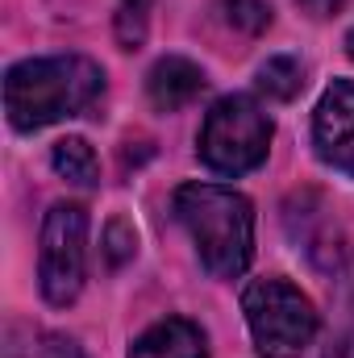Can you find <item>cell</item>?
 Listing matches in <instances>:
<instances>
[{
	"mask_svg": "<svg viewBox=\"0 0 354 358\" xmlns=\"http://www.w3.org/2000/svg\"><path fill=\"white\" fill-rule=\"evenodd\" d=\"M104 255H108V267H125L134 255H138V234L125 217H113L108 229H104Z\"/></svg>",
	"mask_w": 354,
	"mask_h": 358,
	"instance_id": "5bb4252c",
	"label": "cell"
},
{
	"mask_svg": "<svg viewBox=\"0 0 354 358\" xmlns=\"http://www.w3.org/2000/svg\"><path fill=\"white\" fill-rule=\"evenodd\" d=\"M200 263L217 279H238L255 255V208L242 192L221 183H183L171 196Z\"/></svg>",
	"mask_w": 354,
	"mask_h": 358,
	"instance_id": "7a4b0ae2",
	"label": "cell"
},
{
	"mask_svg": "<svg viewBox=\"0 0 354 358\" xmlns=\"http://www.w3.org/2000/svg\"><path fill=\"white\" fill-rule=\"evenodd\" d=\"M296 204H300V221L288 217L292 238L300 242V250H304L321 271H334L342 263V234H338V225H334V213L321 208V200H317L313 192H309V196H296Z\"/></svg>",
	"mask_w": 354,
	"mask_h": 358,
	"instance_id": "52a82bcc",
	"label": "cell"
},
{
	"mask_svg": "<svg viewBox=\"0 0 354 358\" xmlns=\"http://www.w3.org/2000/svg\"><path fill=\"white\" fill-rule=\"evenodd\" d=\"M221 17L242 34H263L271 25V8L263 0H221Z\"/></svg>",
	"mask_w": 354,
	"mask_h": 358,
	"instance_id": "4fadbf2b",
	"label": "cell"
},
{
	"mask_svg": "<svg viewBox=\"0 0 354 358\" xmlns=\"http://www.w3.org/2000/svg\"><path fill=\"white\" fill-rule=\"evenodd\" d=\"M34 358H88L71 338H59V334H50V338H42V346H38V355Z\"/></svg>",
	"mask_w": 354,
	"mask_h": 358,
	"instance_id": "9a60e30c",
	"label": "cell"
},
{
	"mask_svg": "<svg viewBox=\"0 0 354 358\" xmlns=\"http://www.w3.org/2000/svg\"><path fill=\"white\" fill-rule=\"evenodd\" d=\"M300 88H304L300 59L275 55V59H267L263 67H259V92H267L271 100H292V96H300Z\"/></svg>",
	"mask_w": 354,
	"mask_h": 358,
	"instance_id": "8fae6325",
	"label": "cell"
},
{
	"mask_svg": "<svg viewBox=\"0 0 354 358\" xmlns=\"http://www.w3.org/2000/svg\"><path fill=\"white\" fill-rule=\"evenodd\" d=\"M309 17H317V21H325V17H334V13H342L346 8V0H296Z\"/></svg>",
	"mask_w": 354,
	"mask_h": 358,
	"instance_id": "2e32d148",
	"label": "cell"
},
{
	"mask_svg": "<svg viewBox=\"0 0 354 358\" xmlns=\"http://www.w3.org/2000/svg\"><path fill=\"white\" fill-rule=\"evenodd\" d=\"M204 71L192 63V59H183V55H167V59H159L155 67H150V76H146V100L159 108V113H176L183 104H192L200 92H204Z\"/></svg>",
	"mask_w": 354,
	"mask_h": 358,
	"instance_id": "ba28073f",
	"label": "cell"
},
{
	"mask_svg": "<svg viewBox=\"0 0 354 358\" xmlns=\"http://www.w3.org/2000/svg\"><path fill=\"white\" fill-rule=\"evenodd\" d=\"M317 159L354 179V80H334L313 113Z\"/></svg>",
	"mask_w": 354,
	"mask_h": 358,
	"instance_id": "8992f818",
	"label": "cell"
},
{
	"mask_svg": "<svg viewBox=\"0 0 354 358\" xmlns=\"http://www.w3.org/2000/svg\"><path fill=\"white\" fill-rule=\"evenodd\" d=\"M104 92V71L84 55H46L13 63L4 76V113L21 134L80 117Z\"/></svg>",
	"mask_w": 354,
	"mask_h": 358,
	"instance_id": "6da1fadb",
	"label": "cell"
},
{
	"mask_svg": "<svg viewBox=\"0 0 354 358\" xmlns=\"http://www.w3.org/2000/svg\"><path fill=\"white\" fill-rule=\"evenodd\" d=\"M150 8H155V0H121V4H117V42H121L125 50H138V46L146 42Z\"/></svg>",
	"mask_w": 354,
	"mask_h": 358,
	"instance_id": "7c38bea8",
	"label": "cell"
},
{
	"mask_svg": "<svg viewBox=\"0 0 354 358\" xmlns=\"http://www.w3.org/2000/svg\"><path fill=\"white\" fill-rule=\"evenodd\" d=\"M129 358H208V346L187 317H163L129 346Z\"/></svg>",
	"mask_w": 354,
	"mask_h": 358,
	"instance_id": "9c48e42d",
	"label": "cell"
},
{
	"mask_svg": "<svg viewBox=\"0 0 354 358\" xmlns=\"http://www.w3.org/2000/svg\"><path fill=\"white\" fill-rule=\"evenodd\" d=\"M271 150V121L250 96H221L200 125L196 155L217 176H246Z\"/></svg>",
	"mask_w": 354,
	"mask_h": 358,
	"instance_id": "277c9868",
	"label": "cell"
},
{
	"mask_svg": "<svg viewBox=\"0 0 354 358\" xmlns=\"http://www.w3.org/2000/svg\"><path fill=\"white\" fill-rule=\"evenodd\" d=\"M88 275V213L84 204L59 200L42 221V246H38V287L46 304L67 308L84 292Z\"/></svg>",
	"mask_w": 354,
	"mask_h": 358,
	"instance_id": "5b68a950",
	"label": "cell"
},
{
	"mask_svg": "<svg viewBox=\"0 0 354 358\" xmlns=\"http://www.w3.org/2000/svg\"><path fill=\"white\" fill-rule=\"evenodd\" d=\"M346 55H351V59H354V29H351V34H346Z\"/></svg>",
	"mask_w": 354,
	"mask_h": 358,
	"instance_id": "ac0fdd59",
	"label": "cell"
},
{
	"mask_svg": "<svg viewBox=\"0 0 354 358\" xmlns=\"http://www.w3.org/2000/svg\"><path fill=\"white\" fill-rule=\"evenodd\" d=\"M50 167L67 179V183H76V187H96V183H100L96 150H92L84 138H63V142H55V150H50Z\"/></svg>",
	"mask_w": 354,
	"mask_h": 358,
	"instance_id": "30bf717a",
	"label": "cell"
},
{
	"mask_svg": "<svg viewBox=\"0 0 354 358\" xmlns=\"http://www.w3.org/2000/svg\"><path fill=\"white\" fill-rule=\"evenodd\" d=\"M321 358H354V334H342V338H334L330 346H325V355Z\"/></svg>",
	"mask_w": 354,
	"mask_h": 358,
	"instance_id": "e0dca14e",
	"label": "cell"
},
{
	"mask_svg": "<svg viewBox=\"0 0 354 358\" xmlns=\"http://www.w3.org/2000/svg\"><path fill=\"white\" fill-rule=\"evenodd\" d=\"M242 313H246L259 358H300L317 338L313 300L279 275L255 279L242 292Z\"/></svg>",
	"mask_w": 354,
	"mask_h": 358,
	"instance_id": "3957f363",
	"label": "cell"
}]
</instances>
